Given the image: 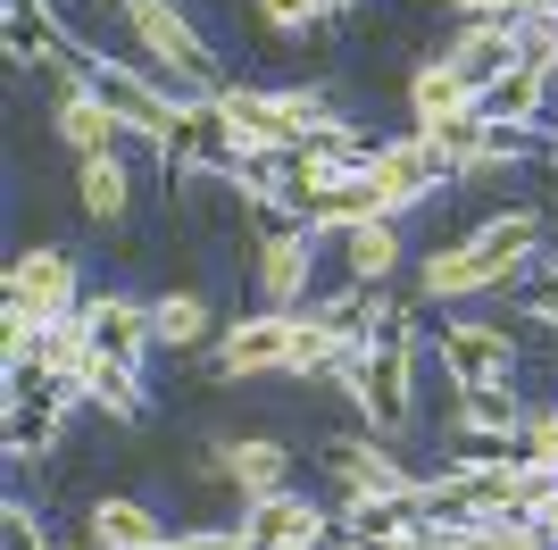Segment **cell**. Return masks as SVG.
Instances as JSON below:
<instances>
[{
  "label": "cell",
  "mask_w": 558,
  "mask_h": 550,
  "mask_svg": "<svg viewBox=\"0 0 558 550\" xmlns=\"http://www.w3.org/2000/svg\"><path fill=\"white\" fill-rule=\"evenodd\" d=\"M317 9H326V17H350V9H367V0H317Z\"/></svg>",
  "instance_id": "obj_32"
},
{
  "label": "cell",
  "mask_w": 558,
  "mask_h": 550,
  "mask_svg": "<svg viewBox=\"0 0 558 550\" xmlns=\"http://www.w3.org/2000/svg\"><path fill=\"white\" fill-rule=\"evenodd\" d=\"M75 201H84V217H93L100 234H117L125 217H134V176H125V159H117V151L75 159Z\"/></svg>",
  "instance_id": "obj_22"
},
{
  "label": "cell",
  "mask_w": 558,
  "mask_h": 550,
  "mask_svg": "<svg viewBox=\"0 0 558 550\" xmlns=\"http://www.w3.org/2000/svg\"><path fill=\"white\" fill-rule=\"evenodd\" d=\"M242 534H251L258 550H333L342 534H333V509H317L308 492H267V501H242Z\"/></svg>",
  "instance_id": "obj_12"
},
{
  "label": "cell",
  "mask_w": 558,
  "mask_h": 550,
  "mask_svg": "<svg viewBox=\"0 0 558 550\" xmlns=\"http://www.w3.org/2000/svg\"><path fill=\"white\" fill-rule=\"evenodd\" d=\"M84 367H93V334H84V309L75 318H50L43 325V350H34V375L43 384H84Z\"/></svg>",
  "instance_id": "obj_26"
},
{
  "label": "cell",
  "mask_w": 558,
  "mask_h": 550,
  "mask_svg": "<svg viewBox=\"0 0 558 550\" xmlns=\"http://www.w3.org/2000/svg\"><path fill=\"white\" fill-rule=\"evenodd\" d=\"M109 9H134V0H109Z\"/></svg>",
  "instance_id": "obj_34"
},
{
  "label": "cell",
  "mask_w": 558,
  "mask_h": 550,
  "mask_svg": "<svg viewBox=\"0 0 558 550\" xmlns=\"http://www.w3.org/2000/svg\"><path fill=\"white\" fill-rule=\"evenodd\" d=\"M150 325H159V350H167V359L217 350V334H226V325H217V309H209L201 292H159V300H150Z\"/></svg>",
  "instance_id": "obj_23"
},
{
  "label": "cell",
  "mask_w": 558,
  "mask_h": 550,
  "mask_svg": "<svg viewBox=\"0 0 558 550\" xmlns=\"http://www.w3.org/2000/svg\"><path fill=\"white\" fill-rule=\"evenodd\" d=\"M0 300H17V309H34V318H75L84 309V284H75V259L59 251V242H34V251L9 259V284H0Z\"/></svg>",
  "instance_id": "obj_13"
},
{
  "label": "cell",
  "mask_w": 558,
  "mask_h": 550,
  "mask_svg": "<svg viewBox=\"0 0 558 550\" xmlns=\"http://www.w3.org/2000/svg\"><path fill=\"white\" fill-rule=\"evenodd\" d=\"M442 59H450V68H459L475 92H484V84H500V75L517 68V34H509V17H475V25H459Z\"/></svg>",
  "instance_id": "obj_21"
},
{
  "label": "cell",
  "mask_w": 558,
  "mask_h": 550,
  "mask_svg": "<svg viewBox=\"0 0 558 550\" xmlns=\"http://www.w3.org/2000/svg\"><path fill=\"white\" fill-rule=\"evenodd\" d=\"M292 343H301V309H251L226 318L217 334V384H258V375H292Z\"/></svg>",
  "instance_id": "obj_6"
},
{
  "label": "cell",
  "mask_w": 558,
  "mask_h": 550,
  "mask_svg": "<svg viewBox=\"0 0 558 550\" xmlns=\"http://www.w3.org/2000/svg\"><path fill=\"white\" fill-rule=\"evenodd\" d=\"M125 43H134V59L159 75L184 109H201V100L226 92V59H217V43L192 25L184 0H134V9H125Z\"/></svg>",
  "instance_id": "obj_2"
},
{
  "label": "cell",
  "mask_w": 558,
  "mask_h": 550,
  "mask_svg": "<svg viewBox=\"0 0 558 550\" xmlns=\"http://www.w3.org/2000/svg\"><path fill=\"white\" fill-rule=\"evenodd\" d=\"M258 9V25H267V34H308V25H326V9H317V0H251Z\"/></svg>",
  "instance_id": "obj_29"
},
{
  "label": "cell",
  "mask_w": 558,
  "mask_h": 550,
  "mask_svg": "<svg viewBox=\"0 0 558 550\" xmlns=\"http://www.w3.org/2000/svg\"><path fill=\"white\" fill-rule=\"evenodd\" d=\"M367 217H384V201H375L367 167H359V176H342L333 192H317V201H308V217H301V226L317 234V242H326V234H350V226H367Z\"/></svg>",
  "instance_id": "obj_25"
},
{
  "label": "cell",
  "mask_w": 558,
  "mask_h": 550,
  "mask_svg": "<svg viewBox=\"0 0 558 550\" xmlns=\"http://www.w3.org/2000/svg\"><path fill=\"white\" fill-rule=\"evenodd\" d=\"M326 467L342 483V501H425V476H409L384 434H333Z\"/></svg>",
  "instance_id": "obj_10"
},
{
  "label": "cell",
  "mask_w": 558,
  "mask_h": 550,
  "mask_svg": "<svg viewBox=\"0 0 558 550\" xmlns=\"http://www.w3.org/2000/svg\"><path fill=\"white\" fill-rule=\"evenodd\" d=\"M0 550H50V526L25 509V492H9V501H0Z\"/></svg>",
  "instance_id": "obj_28"
},
{
  "label": "cell",
  "mask_w": 558,
  "mask_h": 550,
  "mask_svg": "<svg viewBox=\"0 0 558 550\" xmlns=\"http://www.w3.org/2000/svg\"><path fill=\"white\" fill-rule=\"evenodd\" d=\"M409 267V242H400V217H367V226L342 234V284H367V292H392V275Z\"/></svg>",
  "instance_id": "obj_19"
},
{
  "label": "cell",
  "mask_w": 558,
  "mask_h": 550,
  "mask_svg": "<svg viewBox=\"0 0 558 550\" xmlns=\"http://www.w3.org/2000/svg\"><path fill=\"white\" fill-rule=\"evenodd\" d=\"M542 234H550V217H542L534 201L492 208L475 234H459V242H442V251L417 259V300L466 309V300H484V292H517V284L534 275V259H542Z\"/></svg>",
  "instance_id": "obj_1"
},
{
  "label": "cell",
  "mask_w": 558,
  "mask_h": 550,
  "mask_svg": "<svg viewBox=\"0 0 558 550\" xmlns=\"http://www.w3.org/2000/svg\"><path fill=\"white\" fill-rule=\"evenodd\" d=\"M550 92H558V75H542V68H509L500 84L475 92V109H484L500 134H542V117H550Z\"/></svg>",
  "instance_id": "obj_18"
},
{
  "label": "cell",
  "mask_w": 558,
  "mask_h": 550,
  "mask_svg": "<svg viewBox=\"0 0 558 550\" xmlns=\"http://www.w3.org/2000/svg\"><path fill=\"white\" fill-rule=\"evenodd\" d=\"M525 384H466L459 392V434L475 442H517V426H525Z\"/></svg>",
  "instance_id": "obj_24"
},
{
  "label": "cell",
  "mask_w": 558,
  "mask_h": 550,
  "mask_svg": "<svg viewBox=\"0 0 558 550\" xmlns=\"http://www.w3.org/2000/svg\"><path fill=\"white\" fill-rule=\"evenodd\" d=\"M93 92L109 100V117H117V134H125V142H150L159 159L184 151V117L192 109L142 68V59H109V50H100V59H93Z\"/></svg>",
  "instance_id": "obj_3"
},
{
  "label": "cell",
  "mask_w": 558,
  "mask_h": 550,
  "mask_svg": "<svg viewBox=\"0 0 558 550\" xmlns=\"http://www.w3.org/2000/svg\"><path fill=\"white\" fill-rule=\"evenodd\" d=\"M50 550H93V542H50Z\"/></svg>",
  "instance_id": "obj_33"
},
{
  "label": "cell",
  "mask_w": 558,
  "mask_h": 550,
  "mask_svg": "<svg viewBox=\"0 0 558 550\" xmlns=\"http://www.w3.org/2000/svg\"><path fill=\"white\" fill-rule=\"evenodd\" d=\"M84 334H93V350H109L125 367H150V350H159V325H150L142 292H84Z\"/></svg>",
  "instance_id": "obj_15"
},
{
  "label": "cell",
  "mask_w": 558,
  "mask_h": 550,
  "mask_svg": "<svg viewBox=\"0 0 558 550\" xmlns=\"http://www.w3.org/2000/svg\"><path fill=\"white\" fill-rule=\"evenodd\" d=\"M159 550H251V534H242V517H233V526H192V534H167Z\"/></svg>",
  "instance_id": "obj_30"
},
{
  "label": "cell",
  "mask_w": 558,
  "mask_h": 550,
  "mask_svg": "<svg viewBox=\"0 0 558 550\" xmlns=\"http://www.w3.org/2000/svg\"><path fill=\"white\" fill-rule=\"evenodd\" d=\"M258 309H308L317 300V234L308 226H267L251 251Z\"/></svg>",
  "instance_id": "obj_9"
},
{
  "label": "cell",
  "mask_w": 558,
  "mask_h": 550,
  "mask_svg": "<svg viewBox=\"0 0 558 550\" xmlns=\"http://www.w3.org/2000/svg\"><path fill=\"white\" fill-rule=\"evenodd\" d=\"M84 542L93 550H159L167 517L150 501H134V492H100V501H84Z\"/></svg>",
  "instance_id": "obj_16"
},
{
  "label": "cell",
  "mask_w": 558,
  "mask_h": 550,
  "mask_svg": "<svg viewBox=\"0 0 558 550\" xmlns=\"http://www.w3.org/2000/svg\"><path fill=\"white\" fill-rule=\"evenodd\" d=\"M359 167H367L375 201H384V217H409V208H425L434 192H450V167H442V151H434L425 134H392V142H375Z\"/></svg>",
  "instance_id": "obj_7"
},
{
  "label": "cell",
  "mask_w": 558,
  "mask_h": 550,
  "mask_svg": "<svg viewBox=\"0 0 558 550\" xmlns=\"http://www.w3.org/2000/svg\"><path fill=\"white\" fill-rule=\"evenodd\" d=\"M534 526H542V534H550V542H558V492H550V509H542Z\"/></svg>",
  "instance_id": "obj_31"
},
{
  "label": "cell",
  "mask_w": 558,
  "mask_h": 550,
  "mask_svg": "<svg viewBox=\"0 0 558 550\" xmlns=\"http://www.w3.org/2000/svg\"><path fill=\"white\" fill-rule=\"evenodd\" d=\"M434 350H442V375L450 384H517V359H525V343H517L509 318H475V309H450L442 334H434Z\"/></svg>",
  "instance_id": "obj_5"
},
{
  "label": "cell",
  "mask_w": 558,
  "mask_h": 550,
  "mask_svg": "<svg viewBox=\"0 0 558 550\" xmlns=\"http://www.w3.org/2000/svg\"><path fill=\"white\" fill-rule=\"evenodd\" d=\"M192 476L226 483L233 501H267V492H283V476H292V442H276V434H217L209 451L192 458Z\"/></svg>",
  "instance_id": "obj_8"
},
{
  "label": "cell",
  "mask_w": 558,
  "mask_h": 550,
  "mask_svg": "<svg viewBox=\"0 0 558 550\" xmlns=\"http://www.w3.org/2000/svg\"><path fill=\"white\" fill-rule=\"evenodd\" d=\"M417 325H409V309H400L384 334L367 343V434L400 442L409 426H417Z\"/></svg>",
  "instance_id": "obj_4"
},
{
  "label": "cell",
  "mask_w": 558,
  "mask_h": 550,
  "mask_svg": "<svg viewBox=\"0 0 558 550\" xmlns=\"http://www.w3.org/2000/svg\"><path fill=\"white\" fill-rule=\"evenodd\" d=\"M50 134L68 142L75 159H100V151H117V142H125V134H117V117H109V100L93 92V59L50 84Z\"/></svg>",
  "instance_id": "obj_14"
},
{
  "label": "cell",
  "mask_w": 558,
  "mask_h": 550,
  "mask_svg": "<svg viewBox=\"0 0 558 550\" xmlns=\"http://www.w3.org/2000/svg\"><path fill=\"white\" fill-rule=\"evenodd\" d=\"M550 409H558V392H550Z\"/></svg>",
  "instance_id": "obj_35"
},
{
  "label": "cell",
  "mask_w": 558,
  "mask_h": 550,
  "mask_svg": "<svg viewBox=\"0 0 558 550\" xmlns=\"http://www.w3.org/2000/svg\"><path fill=\"white\" fill-rule=\"evenodd\" d=\"M217 125H226L233 159H292L301 151L292 117L276 109V84H226L217 92Z\"/></svg>",
  "instance_id": "obj_11"
},
{
  "label": "cell",
  "mask_w": 558,
  "mask_h": 550,
  "mask_svg": "<svg viewBox=\"0 0 558 550\" xmlns=\"http://www.w3.org/2000/svg\"><path fill=\"white\" fill-rule=\"evenodd\" d=\"M75 400H84V409H100L109 426H142V409H150V384H142V367H125V359H109V350H93V367H84Z\"/></svg>",
  "instance_id": "obj_20"
},
{
  "label": "cell",
  "mask_w": 558,
  "mask_h": 550,
  "mask_svg": "<svg viewBox=\"0 0 558 550\" xmlns=\"http://www.w3.org/2000/svg\"><path fill=\"white\" fill-rule=\"evenodd\" d=\"M400 100H409V134H434V125H450V117L475 109V84H466L450 59H417L409 84H400Z\"/></svg>",
  "instance_id": "obj_17"
},
{
  "label": "cell",
  "mask_w": 558,
  "mask_h": 550,
  "mask_svg": "<svg viewBox=\"0 0 558 550\" xmlns=\"http://www.w3.org/2000/svg\"><path fill=\"white\" fill-rule=\"evenodd\" d=\"M550 75H558V68H550Z\"/></svg>",
  "instance_id": "obj_36"
},
{
  "label": "cell",
  "mask_w": 558,
  "mask_h": 550,
  "mask_svg": "<svg viewBox=\"0 0 558 550\" xmlns=\"http://www.w3.org/2000/svg\"><path fill=\"white\" fill-rule=\"evenodd\" d=\"M517 458L558 467V409H550V400H534V409H525V426H517Z\"/></svg>",
  "instance_id": "obj_27"
}]
</instances>
